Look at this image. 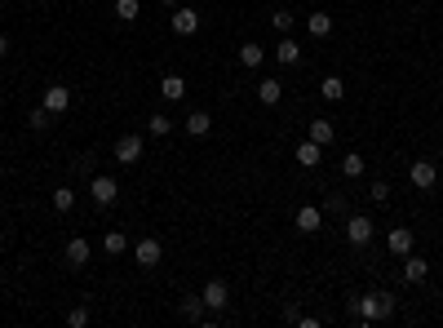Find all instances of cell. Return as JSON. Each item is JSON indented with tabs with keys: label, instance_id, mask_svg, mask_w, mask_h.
I'll return each mask as SVG.
<instances>
[{
	"label": "cell",
	"instance_id": "cell-1",
	"mask_svg": "<svg viewBox=\"0 0 443 328\" xmlns=\"http://www.w3.org/2000/svg\"><path fill=\"white\" fill-rule=\"evenodd\" d=\"M350 310V320L359 324H382V306H377V293H355V298L346 302Z\"/></svg>",
	"mask_w": 443,
	"mask_h": 328
},
{
	"label": "cell",
	"instance_id": "cell-2",
	"mask_svg": "<svg viewBox=\"0 0 443 328\" xmlns=\"http://www.w3.org/2000/svg\"><path fill=\"white\" fill-rule=\"evenodd\" d=\"M89 195H93V204H98V209H111V204L120 200V187H116V177L93 173V177H89Z\"/></svg>",
	"mask_w": 443,
	"mask_h": 328
},
{
	"label": "cell",
	"instance_id": "cell-3",
	"mask_svg": "<svg viewBox=\"0 0 443 328\" xmlns=\"http://www.w3.org/2000/svg\"><path fill=\"white\" fill-rule=\"evenodd\" d=\"M346 240L355 244V249L372 244V218H364V213H350V218H346Z\"/></svg>",
	"mask_w": 443,
	"mask_h": 328
},
{
	"label": "cell",
	"instance_id": "cell-4",
	"mask_svg": "<svg viewBox=\"0 0 443 328\" xmlns=\"http://www.w3.org/2000/svg\"><path fill=\"white\" fill-rule=\"evenodd\" d=\"M169 27L177 31V36H195V31H200V9L177 5V9H173V18H169Z\"/></svg>",
	"mask_w": 443,
	"mask_h": 328
},
{
	"label": "cell",
	"instance_id": "cell-5",
	"mask_svg": "<svg viewBox=\"0 0 443 328\" xmlns=\"http://www.w3.org/2000/svg\"><path fill=\"white\" fill-rule=\"evenodd\" d=\"M293 226H297L302 235H315L319 226H324V209L319 204H302L297 213H293Z\"/></svg>",
	"mask_w": 443,
	"mask_h": 328
},
{
	"label": "cell",
	"instance_id": "cell-6",
	"mask_svg": "<svg viewBox=\"0 0 443 328\" xmlns=\"http://www.w3.org/2000/svg\"><path fill=\"white\" fill-rule=\"evenodd\" d=\"M134 257H138V266H146V271H151V266H160L164 244H160L155 235H146V240H138V244H134Z\"/></svg>",
	"mask_w": 443,
	"mask_h": 328
},
{
	"label": "cell",
	"instance_id": "cell-7",
	"mask_svg": "<svg viewBox=\"0 0 443 328\" xmlns=\"http://www.w3.org/2000/svg\"><path fill=\"white\" fill-rule=\"evenodd\" d=\"M142 151H146V142H142L138 134H124V138L116 142V164H138Z\"/></svg>",
	"mask_w": 443,
	"mask_h": 328
},
{
	"label": "cell",
	"instance_id": "cell-8",
	"mask_svg": "<svg viewBox=\"0 0 443 328\" xmlns=\"http://www.w3.org/2000/svg\"><path fill=\"white\" fill-rule=\"evenodd\" d=\"M40 107L49 111V116H62V111L71 107V89H67V85H49V89H45V102H40Z\"/></svg>",
	"mask_w": 443,
	"mask_h": 328
},
{
	"label": "cell",
	"instance_id": "cell-9",
	"mask_svg": "<svg viewBox=\"0 0 443 328\" xmlns=\"http://www.w3.org/2000/svg\"><path fill=\"white\" fill-rule=\"evenodd\" d=\"M413 231H408V226H390V235H386V249L390 253H395V257H408V253H413Z\"/></svg>",
	"mask_w": 443,
	"mask_h": 328
},
{
	"label": "cell",
	"instance_id": "cell-10",
	"mask_svg": "<svg viewBox=\"0 0 443 328\" xmlns=\"http://www.w3.org/2000/svg\"><path fill=\"white\" fill-rule=\"evenodd\" d=\"M408 177H413V187H417V191H430V187L439 182V169H435L430 160H417L413 169H408Z\"/></svg>",
	"mask_w": 443,
	"mask_h": 328
},
{
	"label": "cell",
	"instance_id": "cell-11",
	"mask_svg": "<svg viewBox=\"0 0 443 328\" xmlns=\"http://www.w3.org/2000/svg\"><path fill=\"white\" fill-rule=\"evenodd\" d=\"M200 298H204V306H208V310H226V302H231V288H226L222 280H208Z\"/></svg>",
	"mask_w": 443,
	"mask_h": 328
},
{
	"label": "cell",
	"instance_id": "cell-12",
	"mask_svg": "<svg viewBox=\"0 0 443 328\" xmlns=\"http://www.w3.org/2000/svg\"><path fill=\"white\" fill-rule=\"evenodd\" d=\"M293 160H297V164H302V169H315V164L324 160V146L306 138V142H297V146H293Z\"/></svg>",
	"mask_w": 443,
	"mask_h": 328
},
{
	"label": "cell",
	"instance_id": "cell-13",
	"mask_svg": "<svg viewBox=\"0 0 443 328\" xmlns=\"http://www.w3.org/2000/svg\"><path fill=\"white\" fill-rule=\"evenodd\" d=\"M284 98V80H257V102L261 107H275Z\"/></svg>",
	"mask_w": 443,
	"mask_h": 328
},
{
	"label": "cell",
	"instance_id": "cell-14",
	"mask_svg": "<svg viewBox=\"0 0 443 328\" xmlns=\"http://www.w3.org/2000/svg\"><path fill=\"white\" fill-rule=\"evenodd\" d=\"M160 93L169 98V102H182V98H187V80L177 76V71H169V76L160 80Z\"/></svg>",
	"mask_w": 443,
	"mask_h": 328
},
{
	"label": "cell",
	"instance_id": "cell-15",
	"mask_svg": "<svg viewBox=\"0 0 443 328\" xmlns=\"http://www.w3.org/2000/svg\"><path fill=\"white\" fill-rule=\"evenodd\" d=\"M319 98L324 102H341V98H346V80L341 76H324L319 80Z\"/></svg>",
	"mask_w": 443,
	"mask_h": 328
},
{
	"label": "cell",
	"instance_id": "cell-16",
	"mask_svg": "<svg viewBox=\"0 0 443 328\" xmlns=\"http://www.w3.org/2000/svg\"><path fill=\"white\" fill-rule=\"evenodd\" d=\"M403 275H408V284H421L425 275H430V262L417 257V253H408V257H403Z\"/></svg>",
	"mask_w": 443,
	"mask_h": 328
},
{
	"label": "cell",
	"instance_id": "cell-17",
	"mask_svg": "<svg viewBox=\"0 0 443 328\" xmlns=\"http://www.w3.org/2000/svg\"><path fill=\"white\" fill-rule=\"evenodd\" d=\"M275 58H280L284 67H297V62H302V45L293 40V36H284L280 45H275Z\"/></svg>",
	"mask_w": 443,
	"mask_h": 328
},
{
	"label": "cell",
	"instance_id": "cell-18",
	"mask_svg": "<svg viewBox=\"0 0 443 328\" xmlns=\"http://www.w3.org/2000/svg\"><path fill=\"white\" fill-rule=\"evenodd\" d=\"M306 138H310V142H319V146H333V138H337V129H333V120H310V129H306Z\"/></svg>",
	"mask_w": 443,
	"mask_h": 328
},
{
	"label": "cell",
	"instance_id": "cell-19",
	"mask_svg": "<svg viewBox=\"0 0 443 328\" xmlns=\"http://www.w3.org/2000/svg\"><path fill=\"white\" fill-rule=\"evenodd\" d=\"M261 62H266V49H261L257 40H249V45H240V67H261Z\"/></svg>",
	"mask_w": 443,
	"mask_h": 328
},
{
	"label": "cell",
	"instance_id": "cell-20",
	"mask_svg": "<svg viewBox=\"0 0 443 328\" xmlns=\"http://www.w3.org/2000/svg\"><path fill=\"white\" fill-rule=\"evenodd\" d=\"M306 31H310L315 40L333 36V13H310V18H306Z\"/></svg>",
	"mask_w": 443,
	"mask_h": 328
},
{
	"label": "cell",
	"instance_id": "cell-21",
	"mask_svg": "<svg viewBox=\"0 0 443 328\" xmlns=\"http://www.w3.org/2000/svg\"><path fill=\"white\" fill-rule=\"evenodd\" d=\"M208 129H213V116H208V111H191V116H187V134H191V138H204Z\"/></svg>",
	"mask_w": 443,
	"mask_h": 328
},
{
	"label": "cell",
	"instance_id": "cell-22",
	"mask_svg": "<svg viewBox=\"0 0 443 328\" xmlns=\"http://www.w3.org/2000/svg\"><path fill=\"white\" fill-rule=\"evenodd\" d=\"M67 262H71V266H85V262H89V240L85 235L67 240Z\"/></svg>",
	"mask_w": 443,
	"mask_h": 328
},
{
	"label": "cell",
	"instance_id": "cell-23",
	"mask_svg": "<svg viewBox=\"0 0 443 328\" xmlns=\"http://www.w3.org/2000/svg\"><path fill=\"white\" fill-rule=\"evenodd\" d=\"M341 173H346V177H364V156H359V151L341 156Z\"/></svg>",
	"mask_w": 443,
	"mask_h": 328
},
{
	"label": "cell",
	"instance_id": "cell-24",
	"mask_svg": "<svg viewBox=\"0 0 443 328\" xmlns=\"http://www.w3.org/2000/svg\"><path fill=\"white\" fill-rule=\"evenodd\" d=\"M102 249H107V253H111V257H120V253H124V249H129V240H124V235H120V231H107V235H102Z\"/></svg>",
	"mask_w": 443,
	"mask_h": 328
},
{
	"label": "cell",
	"instance_id": "cell-25",
	"mask_svg": "<svg viewBox=\"0 0 443 328\" xmlns=\"http://www.w3.org/2000/svg\"><path fill=\"white\" fill-rule=\"evenodd\" d=\"M138 13H142L138 0H116V18H120V23H134Z\"/></svg>",
	"mask_w": 443,
	"mask_h": 328
},
{
	"label": "cell",
	"instance_id": "cell-26",
	"mask_svg": "<svg viewBox=\"0 0 443 328\" xmlns=\"http://www.w3.org/2000/svg\"><path fill=\"white\" fill-rule=\"evenodd\" d=\"M324 213H328V218H346V195H328V200H324Z\"/></svg>",
	"mask_w": 443,
	"mask_h": 328
},
{
	"label": "cell",
	"instance_id": "cell-27",
	"mask_svg": "<svg viewBox=\"0 0 443 328\" xmlns=\"http://www.w3.org/2000/svg\"><path fill=\"white\" fill-rule=\"evenodd\" d=\"M71 204H76V191H71V187H54V209L67 213Z\"/></svg>",
	"mask_w": 443,
	"mask_h": 328
},
{
	"label": "cell",
	"instance_id": "cell-28",
	"mask_svg": "<svg viewBox=\"0 0 443 328\" xmlns=\"http://www.w3.org/2000/svg\"><path fill=\"white\" fill-rule=\"evenodd\" d=\"M271 23H275V31H280V36H288V31H293V13H288V9H275Z\"/></svg>",
	"mask_w": 443,
	"mask_h": 328
},
{
	"label": "cell",
	"instance_id": "cell-29",
	"mask_svg": "<svg viewBox=\"0 0 443 328\" xmlns=\"http://www.w3.org/2000/svg\"><path fill=\"white\" fill-rule=\"evenodd\" d=\"M173 134V120L169 116H151V138H169Z\"/></svg>",
	"mask_w": 443,
	"mask_h": 328
},
{
	"label": "cell",
	"instance_id": "cell-30",
	"mask_svg": "<svg viewBox=\"0 0 443 328\" xmlns=\"http://www.w3.org/2000/svg\"><path fill=\"white\" fill-rule=\"evenodd\" d=\"M377 306H382V320L395 315V293H377Z\"/></svg>",
	"mask_w": 443,
	"mask_h": 328
},
{
	"label": "cell",
	"instance_id": "cell-31",
	"mask_svg": "<svg viewBox=\"0 0 443 328\" xmlns=\"http://www.w3.org/2000/svg\"><path fill=\"white\" fill-rule=\"evenodd\" d=\"M27 124H31V129H49L54 120H49V111H45V107H36V111L27 116Z\"/></svg>",
	"mask_w": 443,
	"mask_h": 328
},
{
	"label": "cell",
	"instance_id": "cell-32",
	"mask_svg": "<svg viewBox=\"0 0 443 328\" xmlns=\"http://www.w3.org/2000/svg\"><path fill=\"white\" fill-rule=\"evenodd\" d=\"M67 324H71V328H85V324H89V310H85V306L67 310Z\"/></svg>",
	"mask_w": 443,
	"mask_h": 328
},
{
	"label": "cell",
	"instance_id": "cell-33",
	"mask_svg": "<svg viewBox=\"0 0 443 328\" xmlns=\"http://www.w3.org/2000/svg\"><path fill=\"white\" fill-rule=\"evenodd\" d=\"M368 195H372L377 204H386V200H390V182H372V187H368Z\"/></svg>",
	"mask_w": 443,
	"mask_h": 328
},
{
	"label": "cell",
	"instance_id": "cell-34",
	"mask_svg": "<svg viewBox=\"0 0 443 328\" xmlns=\"http://www.w3.org/2000/svg\"><path fill=\"white\" fill-rule=\"evenodd\" d=\"M76 173H80V177H93V156H80V160H76Z\"/></svg>",
	"mask_w": 443,
	"mask_h": 328
},
{
	"label": "cell",
	"instance_id": "cell-35",
	"mask_svg": "<svg viewBox=\"0 0 443 328\" xmlns=\"http://www.w3.org/2000/svg\"><path fill=\"white\" fill-rule=\"evenodd\" d=\"M293 324H302V328H319V320H315V315H293Z\"/></svg>",
	"mask_w": 443,
	"mask_h": 328
},
{
	"label": "cell",
	"instance_id": "cell-36",
	"mask_svg": "<svg viewBox=\"0 0 443 328\" xmlns=\"http://www.w3.org/2000/svg\"><path fill=\"white\" fill-rule=\"evenodd\" d=\"M9 54V36H0V58H5Z\"/></svg>",
	"mask_w": 443,
	"mask_h": 328
},
{
	"label": "cell",
	"instance_id": "cell-37",
	"mask_svg": "<svg viewBox=\"0 0 443 328\" xmlns=\"http://www.w3.org/2000/svg\"><path fill=\"white\" fill-rule=\"evenodd\" d=\"M160 5H169V9H177V5H182V0H160Z\"/></svg>",
	"mask_w": 443,
	"mask_h": 328
},
{
	"label": "cell",
	"instance_id": "cell-38",
	"mask_svg": "<svg viewBox=\"0 0 443 328\" xmlns=\"http://www.w3.org/2000/svg\"><path fill=\"white\" fill-rule=\"evenodd\" d=\"M40 5H45V0H40Z\"/></svg>",
	"mask_w": 443,
	"mask_h": 328
}]
</instances>
